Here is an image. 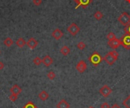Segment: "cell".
<instances>
[{"label": "cell", "mask_w": 130, "mask_h": 108, "mask_svg": "<svg viewBox=\"0 0 130 108\" xmlns=\"http://www.w3.org/2000/svg\"><path fill=\"white\" fill-rule=\"evenodd\" d=\"M88 61L94 67H97L103 61V57L97 52H94V53H92L91 55L88 57Z\"/></svg>", "instance_id": "obj_1"}, {"label": "cell", "mask_w": 130, "mask_h": 108, "mask_svg": "<svg viewBox=\"0 0 130 108\" xmlns=\"http://www.w3.org/2000/svg\"><path fill=\"white\" fill-rule=\"evenodd\" d=\"M118 21L123 26H127L130 23V15L127 12H123L122 14L118 17Z\"/></svg>", "instance_id": "obj_2"}, {"label": "cell", "mask_w": 130, "mask_h": 108, "mask_svg": "<svg viewBox=\"0 0 130 108\" xmlns=\"http://www.w3.org/2000/svg\"><path fill=\"white\" fill-rule=\"evenodd\" d=\"M119 39H120V42H121V45H123L125 48L127 49V50H129L130 49V34L125 33Z\"/></svg>", "instance_id": "obj_3"}, {"label": "cell", "mask_w": 130, "mask_h": 108, "mask_svg": "<svg viewBox=\"0 0 130 108\" xmlns=\"http://www.w3.org/2000/svg\"><path fill=\"white\" fill-rule=\"evenodd\" d=\"M67 31L72 36H75L80 32V28L75 23H72L67 28Z\"/></svg>", "instance_id": "obj_4"}, {"label": "cell", "mask_w": 130, "mask_h": 108, "mask_svg": "<svg viewBox=\"0 0 130 108\" xmlns=\"http://www.w3.org/2000/svg\"><path fill=\"white\" fill-rule=\"evenodd\" d=\"M73 1L76 3V9L79 7H82L83 9H85L92 2V0H73Z\"/></svg>", "instance_id": "obj_5"}, {"label": "cell", "mask_w": 130, "mask_h": 108, "mask_svg": "<svg viewBox=\"0 0 130 108\" xmlns=\"http://www.w3.org/2000/svg\"><path fill=\"white\" fill-rule=\"evenodd\" d=\"M112 92V89L107 85H104L101 89L99 90V93L101 94L104 97H107Z\"/></svg>", "instance_id": "obj_6"}, {"label": "cell", "mask_w": 130, "mask_h": 108, "mask_svg": "<svg viewBox=\"0 0 130 108\" xmlns=\"http://www.w3.org/2000/svg\"><path fill=\"white\" fill-rule=\"evenodd\" d=\"M103 60H104L106 63H107L109 65H113V64L117 61V59L115 58V57L110 54V52H109V53H107V54L105 55V57H103Z\"/></svg>", "instance_id": "obj_7"}, {"label": "cell", "mask_w": 130, "mask_h": 108, "mask_svg": "<svg viewBox=\"0 0 130 108\" xmlns=\"http://www.w3.org/2000/svg\"><path fill=\"white\" fill-rule=\"evenodd\" d=\"M107 44L111 48H113V50H115L116 48H117L118 47H119L121 45V42H120V39L116 38V39H113V40L108 41Z\"/></svg>", "instance_id": "obj_8"}, {"label": "cell", "mask_w": 130, "mask_h": 108, "mask_svg": "<svg viewBox=\"0 0 130 108\" xmlns=\"http://www.w3.org/2000/svg\"><path fill=\"white\" fill-rule=\"evenodd\" d=\"M76 70L79 72V73H84L85 70H86V69H87V64L85 63V61H80L77 65H76Z\"/></svg>", "instance_id": "obj_9"}, {"label": "cell", "mask_w": 130, "mask_h": 108, "mask_svg": "<svg viewBox=\"0 0 130 108\" xmlns=\"http://www.w3.org/2000/svg\"><path fill=\"white\" fill-rule=\"evenodd\" d=\"M26 45H27V47L29 48H31V49H34L37 45H38V42L36 40V39L33 37L31 38H30L28 39V41L27 42Z\"/></svg>", "instance_id": "obj_10"}, {"label": "cell", "mask_w": 130, "mask_h": 108, "mask_svg": "<svg viewBox=\"0 0 130 108\" xmlns=\"http://www.w3.org/2000/svg\"><path fill=\"white\" fill-rule=\"evenodd\" d=\"M52 36L55 39H56V40H59V39H60L63 36V31L61 30L60 29L56 28V29H55L53 31Z\"/></svg>", "instance_id": "obj_11"}, {"label": "cell", "mask_w": 130, "mask_h": 108, "mask_svg": "<svg viewBox=\"0 0 130 108\" xmlns=\"http://www.w3.org/2000/svg\"><path fill=\"white\" fill-rule=\"evenodd\" d=\"M43 64L46 66V67H49L53 63V58L49 56V55H46L43 59Z\"/></svg>", "instance_id": "obj_12"}, {"label": "cell", "mask_w": 130, "mask_h": 108, "mask_svg": "<svg viewBox=\"0 0 130 108\" xmlns=\"http://www.w3.org/2000/svg\"><path fill=\"white\" fill-rule=\"evenodd\" d=\"M10 92H11L12 94H15L16 95H18L19 94H21L22 90V88H20L18 85H14L12 88L10 89Z\"/></svg>", "instance_id": "obj_13"}, {"label": "cell", "mask_w": 130, "mask_h": 108, "mask_svg": "<svg viewBox=\"0 0 130 108\" xmlns=\"http://www.w3.org/2000/svg\"><path fill=\"white\" fill-rule=\"evenodd\" d=\"M56 107L57 108H69L70 105L65 100L63 99L56 104Z\"/></svg>", "instance_id": "obj_14"}, {"label": "cell", "mask_w": 130, "mask_h": 108, "mask_svg": "<svg viewBox=\"0 0 130 108\" xmlns=\"http://www.w3.org/2000/svg\"><path fill=\"white\" fill-rule=\"evenodd\" d=\"M38 97H39V98L41 101H46L48 98H49V94L46 91H41V92H40Z\"/></svg>", "instance_id": "obj_15"}, {"label": "cell", "mask_w": 130, "mask_h": 108, "mask_svg": "<svg viewBox=\"0 0 130 108\" xmlns=\"http://www.w3.org/2000/svg\"><path fill=\"white\" fill-rule=\"evenodd\" d=\"M70 52H71V50L67 45H64L60 48V53L64 56H67L70 53Z\"/></svg>", "instance_id": "obj_16"}, {"label": "cell", "mask_w": 130, "mask_h": 108, "mask_svg": "<svg viewBox=\"0 0 130 108\" xmlns=\"http://www.w3.org/2000/svg\"><path fill=\"white\" fill-rule=\"evenodd\" d=\"M16 45H17V46L18 47H19V48H23L25 45H26V43H27V42H25V40L23 39V38H19L18 40L16 41Z\"/></svg>", "instance_id": "obj_17"}, {"label": "cell", "mask_w": 130, "mask_h": 108, "mask_svg": "<svg viewBox=\"0 0 130 108\" xmlns=\"http://www.w3.org/2000/svg\"><path fill=\"white\" fill-rule=\"evenodd\" d=\"M14 44V41L10 37H7L4 40V45L7 47H11Z\"/></svg>", "instance_id": "obj_18"}, {"label": "cell", "mask_w": 130, "mask_h": 108, "mask_svg": "<svg viewBox=\"0 0 130 108\" xmlns=\"http://www.w3.org/2000/svg\"><path fill=\"white\" fill-rule=\"evenodd\" d=\"M94 17L96 20H97V21H100V20H101L103 17H104V14H102L101 12H100V11H97L94 13Z\"/></svg>", "instance_id": "obj_19"}, {"label": "cell", "mask_w": 130, "mask_h": 108, "mask_svg": "<svg viewBox=\"0 0 130 108\" xmlns=\"http://www.w3.org/2000/svg\"><path fill=\"white\" fill-rule=\"evenodd\" d=\"M123 104L126 107V108H130V95L127 97L126 99L123 101Z\"/></svg>", "instance_id": "obj_20"}, {"label": "cell", "mask_w": 130, "mask_h": 108, "mask_svg": "<svg viewBox=\"0 0 130 108\" xmlns=\"http://www.w3.org/2000/svg\"><path fill=\"white\" fill-rule=\"evenodd\" d=\"M107 38L108 39V41H111V40H113V39H116V35L113 33V32H109L107 36Z\"/></svg>", "instance_id": "obj_21"}, {"label": "cell", "mask_w": 130, "mask_h": 108, "mask_svg": "<svg viewBox=\"0 0 130 108\" xmlns=\"http://www.w3.org/2000/svg\"><path fill=\"white\" fill-rule=\"evenodd\" d=\"M34 64L37 66H39V65H41V63H43V61H42V59L41 57H36L34 59V61H33Z\"/></svg>", "instance_id": "obj_22"}, {"label": "cell", "mask_w": 130, "mask_h": 108, "mask_svg": "<svg viewBox=\"0 0 130 108\" xmlns=\"http://www.w3.org/2000/svg\"><path fill=\"white\" fill-rule=\"evenodd\" d=\"M86 47V45L84 42L81 41V42H79L78 44H77V48L79 49V50H84V49Z\"/></svg>", "instance_id": "obj_23"}, {"label": "cell", "mask_w": 130, "mask_h": 108, "mask_svg": "<svg viewBox=\"0 0 130 108\" xmlns=\"http://www.w3.org/2000/svg\"><path fill=\"white\" fill-rule=\"evenodd\" d=\"M47 77H48V79H49L50 80H53L54 79L56 78V73L53 72V71H49V72H48V73H47Z\"/></svg>", "instance_id": "obj_24"}, {"label": "cell", "mask_w": 130, "mask_h": 108, "mask_svg": "<svg viewBox=\"0 0 130 108\" xmlns=\"http://www.w3.org/2000/svg\"><path fill=\"white\" fill-rule=\"evenodd\" d=\"M23 108H37V107L34 104L32 101H29L23 107Z\"/></svg>", "instance_id": "obj_25"}, {"label": "cell", "mask_w": 130, "mask_h": 108, "mask_svg": "<svg viewBox=\"0 0 130 108\" xmlns=\"http://www.w3.org/2000/svg\"><path fill=\"white\" fill-rule=\"evenodd\" d=\"M17 98H18V95L15 94H12L11 95L9 96V99L10 101H12L13 102H15L16 100H17Z\"/></svg>", "instance_id": "obj_26"}, {"label": "cell", "mask_w": 130, "mask_h": 108, "mask_svg": "<svg viewBox=\"0 0 130 108\" xmlns=\"http://www.w3.org/2000/svg\"><path fill=\"white\" fill-rule=\"evenodd\" d=\"M110 52V54L115 57V58H116V59H118V57H119V53L116 51V50H113L112 52Z\"/></svg>", "instance_id": "obj_27"}, {"label": "cell", "mask_w": 130, "mask_h": 108, "mask_svg": "<svg viewBox=\"0 0 130 108\" xmlns=\"http://www.w3.org/2000/svg\"><path fill=\"white\" fill-rule=\"evenodd\" d=\"M124 30H125V33L130 34V23H129L127 26H126Z\"/></svg>", "instance_id": "obj_28"}, {"label": "cell", "mask_w": 130, "mask_h": 108, "mask_svg": "<svg viewBox=\"0 0 130 108\" xmlns=\"http://www.w3.org/2000/svg\"><path fill=\"white\" fill-rule=\"evenodd\" d=\"M33 3L35 5L38 6V5H40L42 3V0H33Z\"/></svg>", "instance_id": "obj_29"}, {"label": "cell", "mask_w": 130, "mask_h": 108, "mask_svg": "<svg viewBox=\"0 0 130 108\" xmlns=\"http://www.w3.org/2000/svg\"><path fill=\"white\" fill-rule=\"evenodd\" d=\"M101 108H110V107H109V105L108 104V103H107V102H104V103L101 104Z\"/></svg>", "instance_id": "obj_30"}, {"label": "cell", "mask_w": 130, "mask_h": 108, "mask_svg": "<svg viewBox=\"0 0 130 108\" xmlns=\"http://www.w3.org/2000/svg\"><path fill=\"white\" fill-rule=\"evenodd\" d=\"M4 67H5V64L2 61H0V70H2Z\"/></svg>", "instance_id": "obj_31"}, {"label": "cell", "mask_w": 130, "mask_h": 108, "mask_svg": "<svg viewBox=\"0 0 130 108\" xmlns=\"http://www.w3.org/2000/svg\"><path fill=\"white\" fill-rule=\"evenodd\" d=\"M110 108H121L120 107H119L118 104H113Z\"/></svg>", "instance_id": "obj_32"}, {"label": "cell", "mask_w": 130, "mask_h": 108, "mask_svg": "<svg viewBox=\"0 0 130 108\" xmlns=\"http://www.w3.org/2000/svg\"><path fill=\"white\" fill-rule=\"evenodd\" d=\"M125 1H126L128 3H129V4H130V0H125Z\"/></svg>", "instance_id": "obj_33"}, {"label": "cell", "mask_w": 130, "mask_h": 108, "mask_svg": "<svg viewBox=\"0 0 130 108\" xmlns=\"http://www.w3.org/2000/svg\"><path fill=\"white\" fill-rule=\"evenodd\" d=\"M88 108H95V107H93V106H90Z\"/></svg>", "instance_id": "obj_34"}, {"label": "cell", "mask_w": 130, "mask_h": 108, "mask_svg": "<svg viewBox=\"0 0 130 108\" xmlns=\"http://www.w3.org/2000/svg\"><path fill=\"white\" fill-rule=\"evenodd\" d=\"M0 54H1V51H0Z\"/></svg>", "instance_id": "obj_35"}]
</instances>
